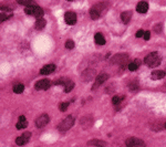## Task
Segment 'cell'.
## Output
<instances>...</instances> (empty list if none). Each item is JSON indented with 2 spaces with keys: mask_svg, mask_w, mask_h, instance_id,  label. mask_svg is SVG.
<instances>
[{
  "mask_svg": "<svg viewBox=\"0 0 166 147\" xmlns=\"http://www.w3.org/2000/svg\"><path fill=\"white\" fill-rule=\"evenodd\" d=\"M131 18H132V12L131 11H124V12L121 13V20L123 21L124 23H128Z\"/></svg>",
  "mask_w": 166,
  "mask_h": 147,
  "instance_id": "obj_16",
  "label": "cell"
},
{
  "mask_svg": "<svg viewBox=\"0 0 166 147\" xmlns=\"http://www.w3.org/2000/svg\"><path fill=\"white\" fill-rule=\"evenodd\" d=\"M73 87H74V83H73L71 80H68L66 83L64 84V92H66V93H69V92H71V91L73 90Z\"/></svg>",
  "mask_w": 166,
  "mask_h": 147,
  "instance_id": "obj_21",
  "label": "cell"
},
{
  "mask_svg": "<svg viewBox=\"0 0 166 147\" xmlns=\"http://www.w3.org/2000/svg\"><path fill=\"white\" fill-rule=\"evenodd\" d=\"M143 36H144V31L143 30H138V32H136V37L138 38H142Z\"/></svg>",
  "mask_w": 166,
  "mask_h": 147,
  "instance_id": "obj_35",
  "label": "cell"
},
{
  "mask_svg": "<svg viewBox=\"0 0 166 147\" xmlns=\"http://www.w3.org/2000/svg\"><path fill=\"white\" fill-rule=\"evenodd\" d=\"M34 123H36V126L38 128H41L43 127V126H46V125L49 123V116H48V114L40 115L38 119L34 121Z\"/></svg>",
  "mask_w": 166,
  "mask_h": 147,
  "instance_id": "obj_7",
  "label": "cell"
},
{
  "mask_svg": "<svg viewBox=\"0 0 166 147\" xmlns=\"http://www.w3.org/2000/svg\"><path fill=\"white\" fill-rule=\"evenodd\" d=\"M128 87H130V90L131 91H134V90H138V83L136 80H133L130 84H128Z\"/></svg>",
  "mask_w": 166,
  "mask_h": 147,
  "instance_id": "obj_25",
  "label": "cell"
},
{
  "mask_svg": "<svg viewBox=\"0 0 166 147\" xmlns=\"http://www.w3.org/2000/svg\"><path fill=\"white\" fill-rule=\"evenodd\" d=\"M161 61H162V58H161V55L158 54V52L150 53V54L146 55L145 59H144L145 64L150 67H156L157 65L161 64Z\"/></svg>",
  "mask_w": 166,
  "mask_h": 147,
  "instance_id": "obj_1",
  "label": "cell"
},
{
  "mask_svg": "<svg viewBox=\"0 0 166 147\" xmlns=\"http://www.w3.org/2000/svg\"><path fill=\"white\" fill-rule=\"evenodd\" d=\"M24 12L27 14H30V16H33V17H36V18H42L43 16V9L41 7H39V6L34 5V6H30V7H26V9H24Z\"/></svg>",
  "mask_w": 166,
  "mask_h": 147,
  "instance_id": "obj_3",
  "label": "cell"
},
{
  "mask_svg": "<svg viewBox=\"0 0 166 147\" xmlns=\"http://www.w3.org/2000/svg\"><path fill=\"white\" fill-rule=\"evenodd\" d=\"M94 39H95L96 44H99V45H103V44H105V39L102 33H96L95 34Z\"/></svg>",
  "mask_w": 166,
  "mask_h": 147,
  "instance_id": "obj_19",
  "label": "cell"
},
{
  "mask_svg": "<svg viewBox=\"0 0 166 147\" xmlns=\"http://www.w3.org/2000/svg\"><path fill=\"white\" fill-rule=\"evenodd\" d=\"M46 24H47V21L46 19H43V18H40L36 21V23H34V28L37 29V30H42L44 27H46Z\"/></svg>",
  "mask_w": 166,
  "mask_h": 147,
  "instance_id": "obj_18",
  "label": "cell"
},
{
  "mask_svg": "<svg viewBox=\"0 0 166 147\" xmlns=\"http://www.w3.org/2000/svg\"><path fill=\"white\" fill-rule=\"evenodd\" d=\"M68 80H69V79H59V80L56 81L53 84H54V85H64Z\"/></svg>",
  "mask_w": 166,
  "mask_h": 147,
  "instance_id": "obj_27",
  "label": "cell"
},
{
  "mask_svg": "<svg viewBox=\"0 0 166 147\" xmlns=\"http://www.w3.org/2000/svg\"><path fill=\"white\" fill-rule=\"evenodd\" d=\"M56 70V65L54 64H47L40 70V73L43 75H48V74H51L53 71Z\"/></svg>",
  "mask_w": 166,
  "mask_h": 147,
  "instance_id": "obj_12",
  "label": "cell"
},
{
  "mask_svg": "<svg viewBox=\"0 0 166 147\" xmlns=\"http://www.w3.org/2000/svg\"><path fill=\"white\" fill-rule=\"evenodd\" d=\"M22 137L24 138V141L28 143V141L30 139V137H31V133L30 132H26V133L22 134Z\"/></svg>",
  "mask_w": 166,
  "mask_h": 147,
  "instance_id": "obj_32",
  "label": "cell"
},
{
  "mask_svg": "<svg viewBox=\"0 0 166 147\" xmlns=\"http://www.w3.org/2000/svg\"><path fill=\"white\" fill-rule=\"evenodd\" d=\"M95 75H96L95 70L86 69L85 71H83V73H82V79H83V81H91L92 79H94Z\"/></svg>",
  "mask_w": 166,
  "mask_h": 147,
  "instance_id": "obj_11",
  "label": "cell"
},
{
  "mask_svg": "<svg viewBox=\"0 0 166 147\" xmlns=\"http://www.w3.org/2000/svg\"><path fill=\"white\" fill-rule=\"evenodd\" d=\"M27 126H28V121L26 119V117H24V115H21L19 117L18 123L16 125V127L18 128V129H24V128H26Z\"/></svg>",
  "mask_w": 166,
  "mask_h": 147,
  "instance_id": "obj_13",
  "label": "cell"
},
{
  "mask_svg": "<svg viewBox=\"0 0 166 147\" xmlns=\"http://www.w3.org/2000/svg\"><path fill=\"white\" fill-rule=\"evenodd\" d=\"M164 127H165V128H166V123H165V124H164Z\"/></svg>",
  "mask_w": 166,
  "mask_h": 147,
  "instance_id": "obj_38",
  "label": "cell"
},
{
  "mask_svg": "<svg viewBox=\"0 0 166 147\" xmlns=\"http://www.w3.org/2000/svg\"><path fill=\"white\" fill-rule=\"evenodd\" d=\"M73 124H74V117H73L72 115H69L68 117H66L61 123L59 124L58 129H59L61 133H64V132L69 131V129L73 126Z\"/></svg>",
  "mask_w": 166,
  "mask_h": 147,
  "instance_id": "obj_2",
  "label": "cell"
},
{
  "mask_svg": "<svg viewBox=\"0 0 166 147\" xmlns=\"http://www.w3.org/2000/svg\"><path fill=\"white\" fill-rule=\"evenodd\" d=\"M143 38H144V40H150V38H151V32L150 31H146V32H144V36H143Z\"/></svg>",
  "mask_w": 166,
  "mask_h": 147,
  "instance_id": "obj_33",
  "label": "cell"
},
{
  "mask_svg": "<svg viewBox=\"0 0 166 147\" xmlns=\"http://www.w3.org/2000/svg\"><path fill=\"white\" fill-rule=\"evenodd\" d=\"M138 64H135V63H134V62H131V63H130V64H128V70H130V71H136V70H138Z\"/></svg>",
  "mask_w": 166,
  "mask_h": 147,
  "instance_id": "obj_29",
  "label": "cell"
},
{
  "mask_svg": "<svg viewBox=\"0 0 166 147\" xmlns=\"http://www.w3.org/2000/svg\"><path fill=\"white\" fill-rule=\"evenodd\" d=\"M66 49H69V50L73 49V48H74V42H73V40H66Z\"/></svg>",
  "mask_w": 166,
  "mask_h": 147,
  "instance_id": "obj_28",
  "label": "cell"
},
{
  "mask_svg": "<svg viewBox=\"0 0 166 147\" xmlns=\"http://www.w3.org/2000/svg\"><path fill=\"white\" fill-rule=\"evenodd\" d=\"M112 63L114 64H120L122 67H125V64H126V62L128 61V57L126 54H116L115 57L112 58Z\"/></svg>",
  "mask_w": 166,
  "mask_h": 147,
  "instance_id": "obj_5",
  "label": "cell"
},
{
  "mask_svg": "<svg viewBox=\"0 0 166 147\" xmlns=\"http://www.w3.org/2000/svg\"><path fill=\"white\" fill-rule=\"evenodd\" d=\"M9 19V16L6 13H0V23H2L4 21Z\"/></svg>",
  "mask_w": 166,
  "mask_h": 147,
  "instance_id": "obj_31",
  "label": "cell"
},
{
  "mask_svg": "<svg viewBox=\"0 0 166 147\" xmlns=\"http://www.w3.org/2000/svg\"><path fill=\"white\" fill-rule=\"evenodd\" d=\"M18 4L22 6H26V7H30V6H34L36 4L32 2L31 0H18Z\"/></svg>",
  "mask_w": 166,
  "mask_h": 147,
  "instance_id": "obj_24",
  "label": "cell"
},
{
  "mask_svg": "<svg viewBox=\"0 0 166 147\" xmlns=\"http://www.w3.org/2000/svg\"><path fill=\"white\" fill-rule=\"evenodd\" d=\"M151 76H152L153 80H161L165 76V72L162 71V70H156V71H153Z\"/></svg>",
  "mask_w": 166,
  "mask_h": 147,
  "instance_id": "obj_17",
  "label": "cell"
},
{
  "mask_svg": "<svg viewBox=\"0 0 166 147\" xmlns=\"http://www.w3.org/2000/svg\"><path fill=\"white\" fill-rule=\"evenodd\" d=\"M64 20H66V24H76V14L73 12V11H68L66 14H64Z\"/></svg>",
  "mask_w": 166,
  "mask_h": 147,
  "instance_id": "obj_10",
  "label": "cell"
},
{
  "mask_svg": "<svg viewBox=\"0 0 166 147\" xmlns=\"http://www.w3.org/2000/svg\"><path fill=\"white\" fill-rule=\"evenodd\" d=\"M134 63H135V64H138V65H140V64H141V61H140L138 59H136V60L134 61Z\"/></svg>",
  "mask_w": 166,
  "mask_h": 147,
  "instance_id": "obj_37",
  "label": "cell"
},
{
  "mask_svg": "<svg viewBox=\"0 0 166 147\" xmlns=\"http://www.w3.org/2000/svg\"><path fill=\"white\" fill-rule=\"evenodd\" d=\"M24 91V84H16L14 86V93H17V94H20V93H22Z\"/></svg>",
  "mask_w": 166,
  "mask_h": 147,
  "instance_id": "obj_22",
  "label": "cell"
},
{
  "mask_svg": "<svg viewBox=\"0 0 166 147\" xmlns=\"http://www.w3.org/2000/svg\"><path fill=\"white\" fill-rule=\"evenodd\" d=\"M0 9L1 10H5V11H10V8L9 7H7V6H4V5H0Z\"/></svg>",
  "mask_w": 166,
  "mask_h": 147,
  "instance_id": "obj_36",
  "label": "cell"
},
{
  "mask_svg": "<svg viewBox=\"0 0 166 147\" xmlns=\"http://www.w3.org/2000/svg\"><path fill=\"white\" fill-rule=\"evenodd\" d=\"M136 10H138V12H140V13H145V12H147V10H148L147 2H145V1L138 2V7H136Z\"/></svg>",
  "mask_w": 166,
  "mask_h": 147,
  "instance_id": "obj_14",
  "label": "cell"
},
{
  "mask_svg": "<svg viewBox=\"0 0 166 147\" xmlns=\"http://www.w3.org/2000/svg\"><path fill=\"white\" fill-rule=\"evenodd\" d=\"M68 106H69V103H60L59 109H60L61 112H66V109H68Z\"/></svg>",
  "mask_w": 166,
  "mask_h": 147,
  "instance_id": "obj_30",
  "label": "cell"
},
{
  "mask_svg": "<svg viewBox=\"0 0 166 147\" xmlns=\"http://www.w3.org/2000/svg\"><path fill=\"white\" fill-rule=\"evenodd\" d=\"M89 145L91 146H96V147H105L106 146V143L104 141H102V139H91L88 142Z\"/></svg>",
  "mask_w": 166,
  "mask_h": 147,
  "instance_id": "obj_15",
  "label": "cell"
},
{
  "mask_svg": "<svg viewBox=\"0 0 166 147\" xmlns=\"http://www.w3.org/2000/svg\"><path fill=\"white\" fill-rule=\"evenodd\" d=\"M50 85H51V82H50V80L44 79V80L38 81V82L36 83L34 87H36V90L41 91V90H48V89L50 87Z\"/></svg>",
  "mask_w": 166,
  "mask_h": 147,
  "instance_id": "obj_8",
  "label": "cell"
},
{
  "mask_svg": "<svg viewBox=\"0 0 166 147\" xmlns=\"http://www.w3.org/2000/svg\"><path fill=\"white\" fill-rule=\"evenodd\" d=\"M154 30H155V32H161V30H162V24H156L155 26V28H154Z\"/></svg>",
  "mask_w": 166,
  "mask_h": 147,
  "instance_id": "obj_34",
  "label": "cell"
},
{
  "mask_svg": "<svg viewBox=\"0 0 166 147\" xmlns=\"http://www.w3.org/2000/svg\"><path fill=\"white\" fill-rule=\"evenodd\" d=\"M81 123H82V126L83 128H88V127H91V125H92V119H89V116H86V117H83V119H81Z\"/></svg>",
  "mask_w": 166,
  "mask_h": 147,
  "instance_id": "obj_20",
  "label": "cell"
},
{
  "mask_svg": "<svg viewBox=\"0 0 166 147\" xmlns=\"http://www.w3.org/2000/svg\"><path fill=\"white\" fill-rule=\"evenodd\" d=\"M123 100H124V96H122V95H115L113 99H112V103H113L114 105H118Z\"/></svg>",
  "mask_w": 166,
  "mask_h": 147,
  "instance_id": "obj_23",
  "label": "cell"
},
{
  "mask_svg": "<svg viewBox=\"0 0 166 147\" xmlns=\"http://www.w3.org/2000/svg\"><path fill=\"white\" fill-rule=\"evenodd\" d=\"M16 144L19 145V146H22V145H24V144H27V142L24 141V138L22 137V136H20V137L16 138Z\"/></svg>",
  "mask_w": 166,
  "mask_h": 147,
  "instance_id": "obj_26",
  "label": "cell"
},
{
  "mask_svg": "<svg viewBox=\"0 0 166 147\" xmlns=\"http://www.w3.org/2000/svg\"><path fill=\"white\" fill-rule=\"evenodd\" d=\"M125 145L128 147H145V143L138 137H130L126 139Z\"/></svg>",
  "mask_w": 166,
  "mask_h": 147,
  "instance_id": "obj_4",
  "label": "cell"
},
{
  "mask_svg": "<svg viewBox=\"0 0 166 147\" xmlns=\"http://www.w3.org/2000/svg\"><path fill=\"white\" fill-rule=\"evenodd\" d=\"M103 9H104V5H102V4H99V5H95L94 7H92V9L90 10L91 18L93 20L99 19L100 16H101V11Z\"/></svg>",
  "mask_w": 166,
  "mask_h": 147,
  "instance_id": "obj_6",
  "label": "cell"
},
{
  "mask_svg": "<svg viewBox=\"0 0 166 147\" xmlns=\"http://www.w3.org/2000/svg\"><path fill=\"white\" fill-rule=\"evenodd\" d=\"M109 79V74H106V73H101L99 75L95 77V83L94 85H93V90H95L98 86H100L101 84H103L105 81Z\"/></svg>",
  "mask_w": 166,
  "mask_h": 147,
  "instance_id": "obj_9",
  "label": "cell"
}]
</instances>
